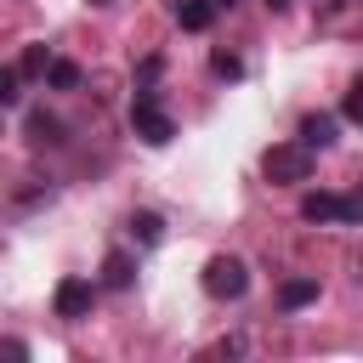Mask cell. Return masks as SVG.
Masks as SVG:
<instances>
[{
  "label": "cell",
  "mask_w": 363,
  "mask_h": 363,
  "mask_svg": "<svg viewBox=\"0 0 363 363\" xmlns=\"http://www.w3.org/2000/svg\"><path fill=\"white\" fill-rule=\"evenodd\" d=\"M312 153H318V147H306V142H278V147H267L261 170H267V182L289 187V182H306V176H312Z\"/></svg>",
  "instance_id": "obj_1"
},
{
  "label": "cell",
  "mask_w": 363,
  "mask_h": 363,
  "mask_svg": "<svg viewBox=\"0 0 363 363\" xmlns=\"http://www.w3.org/2000/svg\"><path fill=\"white\" fill-rule=\"evenodd\" d=\"M244 289H250V267H244L238 255H210V261H204V295L238 301Z\"/></svg>",
  "instance_id": "obj_2"
},
{
  "label": "cell",
  "mask_w": 363,
  "mask_h": 363,
  "mask_svg": "<svg viewBox=\"0 0 363 363\" xmlns=\"http://www.w3.org/2000/svg\"><path fill=\"white\" fill-rule=\"evenodd\" d=\"M130 125H136V136H142V142H153V147H164V142L176 136V125H170V113L159 108V96H153V91H142V96H136Z\"/></svg>",
  "instance_id": "obj_3"
},
{
  "label": "cell",
  "mask_w": 363,
  "mask_h": 363,
  "mask_svg": "<svg viewBox=\"0 0 363 363\" xmlns=\"http://www.w3.org/2000/svg\"><path fill=\"white\" fill-rule=\"evenodd\" d=\"M91 301H96V284L91 278H62L57 295H51L57 318H91Z\"/></svg>",
  "instance_id": "obj_4"
},
{
  "label": "cell",
  "mask_w": 363,
  "mask_h": 363,
  "mask_svg": "<svg viewBox=\"0 0 363 363\" xmlns=\"http://www.w3.org/2000/svg\"><path fill=\"white\" fill-rule=\"evenodd\" d=\"M301 216L306 221H346V204H340V193H306Z\"/></svg>",
  "instance_id": "obj_5"
},
{
  "label": "cell",
  "mask_w": 363,
  "mask_h": 363,
  "mask_svg": "<svg viewBox=\"0 0 363 363\" xmlns=\"http://www.w3.org/2000/svg\"><path fill=\"white\" fill-rule=\"evenodd\" d=\"M176 23H182L187 34H204V28L216 23V0H182V6H176Z\"/></svg>",
  "instance_id": "obj_6"
},
{
  "label": "cell",
  "mask_w": 363,
  "mask_h": 363,
  "mask_svg": "<svg viewBox=\"0 0 363 363\" xmlns=\"http://www.w3.org/2000/svg\"><path fill=\"white\" fill-rule=\"evenodd\" d=\"M335 130H340L335 113H306V119H301V142H306V147H329Z\"/></svg>",
  "instance_id": "obj_7"
},
{
  "label": "cell",
  "mask_w": 363,
  "mask_h": 363,
  "mask_svg": "<svg viewBox=\"0 0 363 363\" xmlns=\"http://www.w3.org/2000/svg\"><path fill=\"white\" fill-rule=\"evenodd\" d=\"M130 278H136V261H130L125 250H113V255L102 261V284H108V289H130Z\"/></svg>",
  "instance_id": "obj_8"
},
{
  "label": "cell",
  "mask_w": 363,
  "mask_h": 363,
  "mask_svg": "<svg viewBox=\"0 0 363 363\" xmlns=\"http://www.w3.org/2000/svg\"><path fill=\"white\" fill-rule=\"evenodd\" d=\"M312 301H318V278H289V284L278 289V306H289V312H295V306H312Z\"/></svg>",
  "instance_id": "obj_9"
},
{
  "label": "cell",
  "mask_w": 363,
  "mask_h": 363,
  "mask_svg": "<svg viewBox=\"0 0 363 363\" xmlns=\"http://www.w3.org/2000/svg\"><path fill=\"white\" fill-rule=\"evenodd\" d=\"M0 102H6V108L23 102V62H6V68H0Z\"/></svg>",
  "instance_id": "obj_10"
},
{
  "label": "cell",
  "mask_w": 363,
  "mask_h": 363,
  "mask_svg": "<svg viewBox=\"0 0 363 363\" xmlns=\"http://www.w3.org/2000/svg\"><path fill=\"white\" fill-rule=\"evenodd\" d=\"M45 79H51L57 91H74V85H79V68H74L68 57H51V68H45Z\"/></svg>",
  "instance_id": "obj_11"
},
{
  "label": "cell",
  "mask_w": 363,
  "mask_h": 363,
  "mask_svg": "<svg viewBox=\"0 0 363 363\" xmlns=\"http://www.w3.org/2000/svg\"><path fill=\"white\" fill-rule=\"evenodd\" d=\"M130 233H136L142 244H159V238H164V221H159L153 210H142V216H130Z\"/></svg>",
  "instance_id": "obj_12"
},
{
  "label": "cell",
  "mask_w": 363,
  "mask_h": 363,
  "mask_svg": "<svg viewBox=\"0 0 363 363\" xmlns=\"http://www.w3.org/2000/svg\"><path fill=\"white\" fill-rule=\"evenodd\" d=\"M28 142H62V125H57L51 113H34V119H28Z\"/></svg>",
  "instance_id": "obj_13"
},
{
  "label": "cell",
  "mask_w": 363,
  "mask_h": 363,
  "mask_svg": "<svg viewBox=\"0 0 363 363\" xmlns=\"http://www.w3.org/2000/svg\"><path fill=\"white\" fill-rule=\"evenodd\" d=\"M210 62H216V74H221V79H238V74H244V62H238L233 51H216Z\"/></svg>",
  "instance_id": "obj_14"
},
{
  "label": "cell",
  "mask_w": 363,
  "mask_h": 363,
  "mask_svg": "<svg viewBox=\"0 0 363 363\" xmlns=\"http://www.w3.org/2000/svg\"><path fill=\"white\" fill-rule=\"evenodd\" d=\"M340 113H346L352 125H363V79H357V85L346 91V108H340Z\"/></svg>",
  "instance_id": "obj_15"
},
{
  "label": "cell",
  "mask_w": 363,
  "mask_h": 363,
  "mask_svg": "<svg viewBox=\"0 0 363 363\" xmlns=\"http://www.w3.org/2000/svg\"><path fill=\"white\" fill-rule=\"evenodd\" d=\"M340 204H346V221H363V182L352 193H340Z\"/></svg>",
  "instance_id": "obj_16"
},
{
  "label": "cell",
  "mask_w": 363,
  "mask_h": 363,
  "mask_svg": "<svg viewBox=\"0 0 363 363\" xmlns=\"http://www.w3.org/2000/svg\"><path fill=\"white\" fill-rule=\"evenodd\" d=\"M51 68V57H45V45H34L28 57H23V74H45Z\"/></svg>",
  "instance_id": "obj_17"
},
{
  "label": "cell",
  "mask_w": 363,
  "mask_h": 363,
  "mask_svg": "<svg viewBox=\"0 0 363 363\" xmlns=\"http://www.w3.org/2000/svg\"><path fill=\"white\" fill-rule=\"evenodd\" d=\"M267 6H272V11H284V6H295V0H267Z\"/></svg>",
  "instance_id": "obj_18"
},
{
  "label": "cell",
  "mask_w": 363,
  "mask_h": 363,
  "mask_svg": "<svg viewBox=\"0 0 363 363\" xmlns=\"http://www.w3.org/2000/svg\"><path fill=\"white\" fill-rule=\"evenodd\" d=\"M91 6H108V0H91Z\"/></svg>",
  "instance_id": "obj_19"
},
{
  "label": "cell",
  "mask_w": 363,
  "mask_h": 363,
  "mask_svg": "<svg viewBox=\"0 0 363 363\" xmlns=\"http://www.w3.org/2000/svg\"><path fill=\"white\" fill-rule=\"evenodd\" d=\"M216 6H233V0H216Z\"/></svg>",
  "instance_id": "obj_20"
}]
</instances>
